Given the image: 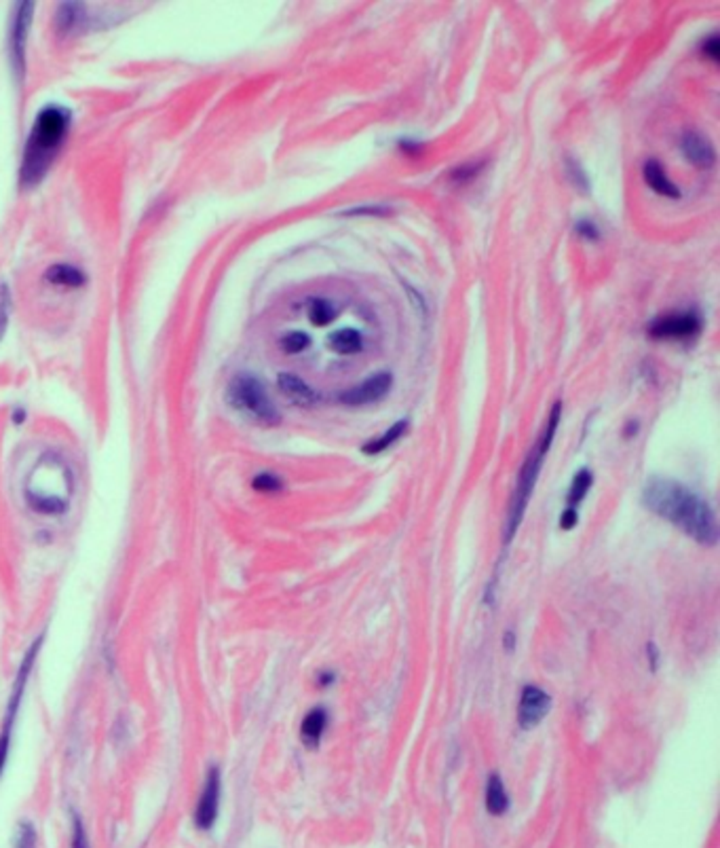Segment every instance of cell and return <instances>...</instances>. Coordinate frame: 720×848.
<instances>
[{"mask_svg":"<svg viewBox=\"0 0 720 848\" xmlns=\"http://www.w3.org/2000/svg\"><path fill=\"white\" fill-rule=\"evenodd\" d=\"M23 420H26V411H23V409L15 411V413H13V421H15V423H23Z\"/></svg>","mask_w":720,"mask_h":848,"instance_id":"e575fe53","label":"cell"},{"mask_svg":"<svg viewBox=\"0 0 720 848\" xmlns=\"http://www.w3.org/2000/svg\"><path fill=\"white\" fill-rule=\"evenodd\" d=\"M32 15H34V4L21 3L20 7H15L13 26H11V57H13L15 73H20L21 79H23V73H26V43H28V30H30V23H32Z\"/></svg>","mask_w":720,"mask_h":848,"instance_id":"9c48e42d","label":"cell"},{"mask_svg":"<svg viewBox=\"0 0 720 848\" xmlns=\"http://www.w3.org/2000/svg\"><path fill=\"white\" fill-rule=\"evenodd\" d=\"M45 280L53 286H62V288H81L87 284V275L82 273L79 267L74 264H53V267L47 269Z\"/></svg>","mask_w":720,"mask_h":848,"instance_id":"9a60e30c","label":"cell"},{"mask_svg":"<svg viewBox=\"0 0 720 848\" xmlns=\"http://www.w3.org/2000/svg\"><path fill=\"white\" fill-rule=\"evenodd\" d=\"M639 434V421H630L628 428H625V436H634Z\"/></svg>","mask_w":720,"mask_h":848,"instance_id":"836d02e7","label":"cell"},{"mask_svg":"<svg viewBox=\"0 0 720 848\" xmlns=\"http://www.w3.org/2000/svg\"><path fill=\"white\" fill-rule=\"evenodd\" d=\"M332 681H334V675H321V679H320L321 686H328V683H332Z\"/></svg>","mask_w":720,"mask_h":848,"instance_id":"8d00e7d4","label":"cell"},{"mask_svg":"<svg viewBox=\"0 0 720 848\" xmlns=\"http://www.w3.org/2000/svg\"><path fill=\"white\" fill-rule=\"evenodd\" d=\"M309 345H311V339H309V334H304V333H290L281 339V347L287 353H300V351H304Z\"/></svg>","mask_w":720,"mask_h":848,"instance_id":"cb8c5ba5","label":"cell"},{"mask_svg":"<svg viewBox=\"0 0 720 848\" xmlns=\"http://www.w3.org/2000/svg\"><path fill=\"white\" fill-rule=\"evenodd\" d=\"M482 168H484V163H469V166H460L457 169H452L450 178L454 182H460V185H463V182L474 180L476 176L482 172Z\"/></svg>","mask_w":720,"mask_h":848,"instance_id":"4316f807","label":"cell"},{"mask_svg":"<svg viewBox=\"0 0 720 848\" xmlns=\"http://www.w3.org/2000/svg\"><path fill=\"white\" fill-rule=\"evenodd\" d=\"M577 233H579L581 238L587 239V241H598L600 239L598 229H596L594 222H589V221L577 222Z\"/></svg>","mask_w":720,"mask_h":848,"instance_id":"f1b7e54d","label":"cell"},{"mask_svg":"<svg viewBox=\"0 0 720 848\" xmlns=\"http://www.w3.org/2000/svg\"><path fill=\"white\" fill-rule=\"evenodd\" d=\"M277 385H279L283 396L290 400V402L303 406V409H311V406H315L321 400L320 394L313 390L309 383L292 373H281L279 379H277Z\"/></svg>","mask_w":720,"mask_h":848,"instance_id":"7c38bea8","label":"cell"},{"mask_svg":"<svg viewBox=\"0 0 720 848\" xmlns=\"http://www.w3.org/2000/svg\"><path fill=\"white\" fill-rule=\"evenodd\" d=\"M393 385V376L391 373H376L374 376H370L368 381L359 383V385L351 387V390L340 394V402L349 404V406H364V404H372L379 402L389 394Z\"/></svg>","mask_w":720,"mask_h":848,"instance_id":"30bf717a","label":"cell"},{"mask_svg":"<svg viewBox=\"0 0 720 848\" xmlns=\"http://www.w3.org/2000/svg\"><path fill=\"white\" fill-rule=\"evenodd\" d=\"M566 174H569L570 182H572V185H575L577 188H579L581 193H587V191H589V180H587V176H586V172H583V168L579 166V163L572 161V159H569V161H566Z\"/></svg>","mask_w":720,"mask_h":848,"instance_id":"484cf974","label":"cell"},{"mask_svg":"<svg viewBox=\"0 0 720 848\" xmlns=\"http://www.w3.org/2000/svg\"><path fill=\"white\" fill-rule=\"evenodd\" d=\"M73 848H90V840H87L85 827H82L79 817H74L73 821Z\"/></svg>","mask_w":720,"mask_h":848,"instance_id":"83f0119b","label":"cell"},{"mask_svg":"<svg viewBox=\"0 0 720 848\" xmlns=\"http://www.w3.org/2000/svg\"><path fill=\"white\" fill-rule=\"evenodd\" d=\"M642 176H645V182L648 188H653L655 193L664 197H681V191L678 186L672 182L668 176H665V169L661 168L659 161H647L645 168H642Z\"/></svg>","mask_w":720,"mask_h":848,"instance_id":"5bb4252c","label":"cell"},{"mask_svg":"<svg viewBox=\"0 0 720 848\" xmlns=\"http://www.w3.org/2000/svg\"><path fill=\"white\" fill-rule=\"evenodd\" d=\"M330 350H334L336 353H345V356H351V353H357L364 347V339L362 334L353 328H340L334 334H330Z\"/></svg>","mask_w":720,"mask_h":848,"instance_id":"ac0fdd59","label":"cell"},{"mask_svg":"<svg viewBox=\"0 0 720 848\" xmlns=\"http://www.w3.org/2000/svg\"><path fill=\"white\" fill-rule=\"evenodd\" d=\"M642 504L701 546H714L718 541V523L712 506L681 482L655 476L645 485Z\"/></svg>","mask_w":720,"mask_h":848,"instance_id":"6da1fadb","label":"cell"},{"mask_svg":"<svg viewBox=\"0 0 720 848\" xmlns=\"http://www.w3.org/2000/svg\"><path fill=\"white\" fill-rule=\"evenodd\" d=\"M85 13L87 11L82 4H64V7L57 11V30L62 34L76 32V28L82 26Z\"/></svg>","mask_w":720,"mask_h":848,"instance_id":"ffe728a7","label":"cell"},{"mask_svg":"<svg viewBox=\"0 0 720 848\" xmlns=\"http://www.w3.org/2000/svg\"><path fill=\"white\" fill-rule=\"evenodd\" d=\"M11 317V292L7 284H0V343H3L4 333H7Z\"/></svg>","mask_w":720,"mask_h":848,"instance_id":"603a6c76","label":"cell"},{"mask_svg":"<svg viewBox=\"0 0 720 848\" xmlns=\"http://www.w3.org/2000/svg\"><path fill=\"white\" fill-rule=\"evenodd\" d=\"M70 127H73V113L66 106L47 104L37 115L23 146L20 166V185L23 188H34L45 180L53 161L66 144Z\"/></svg>","mask_w":720,"mask_h":848,"instance_id":"7a4b0ae2","label":"cell"},{"mask_svg":"<svg viewBox=\"0 0 720 848\" xmlns=\"http://www.w3.org/2000/svg\"><path fill=\"white\" fill-rule=\"evenodd\" d=\"M577 523H579V510L564 508L562 516H560V527H562L564 532H570V529L577 527Z\"/></svg>","mask_w":720,"mask_h":848,"instance_id":"f546056e","label":"cell"},{"mask_svg":"<svg viewBox=\"0 0 720 848\" xmlns=\"http://www.w3.org/2000/svg\"><path fill=\"white\" fill-rule=\"evenodd\" d=\"M252 487L256 489L258 493H279L283 489V480L277 474L261 472V474L253 476Z\"/></svg>","mask_w":720,"mask_h":848,"instance_id":"7402d4cb","label":"cell"},{"mask_svg":"<svg viewBox=\"0 0 720 848\" xmlns=\"http://www.w3.org/2000/svg\"><path fill=\"white\" fill-rule=\"evenodd\" d=\"M43 639H45V635H40V637H37V641H34V644L28 647L26 656H23L21 662H20V671H17L13 690H11L7 714H4L3 728H0V776H3L4 766H7V757H9V749H11V736H13V726H15L17 714H20L23 692H26L28 677H30L34 664H37V661H39V652H40V647H43Z\"/></svg>","mask_w":720,"mask_h":848,"instance_id":"277c9868","label":"cell"},{"mask_svg":"<svg viewBox=\"0 0 720 848\" xmlns=\"http://www.w3.org/2000/svg\"><path fill=\"white\" fill-rule=\"evenodd\" d=\"M647 652H648V661H651V669H657V661H659L657 645L648 644V645H647Z\"/></svg>","mask_w":720,"mask_h":848,"instance_id":"d6a6232c","label":"cell"},{"mask_svg":"<svg viewBox=\"0 0 720 848\" xmlns=\"http://www.w3.org/2000/svg\"><path fill=\"white\" fill-rule=\"evenodd\" d=\"M406 432H408V421L401 420L398 423H393V426L389 428L385 434L379 436V438H372L370 443H365L362 446V451L365 453V455H381V453L387 451L389 446L399 443V440L404 438Z\"/></svg>","mask_w":720,"mask_h":848,"instance_id":"e0dca14e","label":"cell"},{"mask_svg":"<svg viewBox=\"0 0 720 848\" xmlns=\"http://www.w3.org/2000/svg\"><path fill=\"white\" fill-rule=\"evenodd\" d=\"M345 214H347V216H357V214H364V216H372V214L385 216V214H391V210L385 208V205H365V208L349 210V212H345Z\"/></svg>","mask_w":720,"mask_h":848,"instance_id":"4dcf8cb0","label":"cell"},{"mask_svg":"<svg viewBox=\"0 0 720 848\" xmlns=\"http://www.w3.org/2000/svg\"><path fill=\"white\" fill-rule=\"evenodd\" d=\"M227 400L235 411L247 413L256 421L264 423V426H277L281 421L279 411L270 400L267 387L253 375H235L233 381L228 383Z\"/></svg>","mask_w":720,"mask_h":848,"instance_id":"3957f363","label":"cell"},{"mask_svg":"<svg viewBox=\"0 0 720 848\" xmlns=\"http://www.w3.org/2000/svg\"><path fill=\"white\" fill-rule=\"evenodd\" d=\"M592 485H594L592 472H589V470H586V468L579 470V472L575 474V479H572V482H570L569 498H566V508L579 510V504L587 498V493H589V489H592Z\"/></svg>","mask_w":720,"mask_h":848,"instance_id":"d6986e66","label":"cell"},{"mask_svg":"<svg viewBox=\"0 0 720 848\" xmlns=\"http://www.w3.org/2000/svg\"><path fill=\"white\" fill-rule=\"evenodd\" d=\"M552 709V697L539 686H524L518 705V723L522 730H533L545 720Z\"/></svg>","mask_w":720,"mask_h":848,"instance_id":"52a82bcc","label":"cell"},{"mask_svg":"<svg viewBox=\"0 0 720 848\" xmlns=\"http://www.w3.org/2000/svg\"><path fill=\"white\" fill-rule=\"evenodd\" d=\"M220 793H222L220 770H218L216 766H211L208 776H205L203 792H201L199 802H197V810H194V826H197L201 832H208V829L214 827V823L218 818V810H220Z\"/></svg>","mask_w":720,"mask_h":848,"instance_id":"8992f818","label":"cell"},{"mask_svg":"<svg viewBox=\"0 0 720 848\" xmlns=\"http://www.w3.org/2000/svg\"><path fill=\"white\" fill-rule=\"evenodd\" d=\"M486 810L494 817L505 815L510 810V793L499 774H491L486 783Z\"/></svg>","mask_w":720,"mask_h":848,"instance_id":"2e32d148","label":"cell"},{"mask_svg":"<svg viewBox=\"0 0 720 848\" xmlns=\"http://www.w3.org/2000/svg\"><path fill=\"white\" fill-rule=\"evenodd\" d=\"M701 331V320L698 314H674L655 320L648 326V334L655 339H690Z\"/></svg>","mask_w":720,"mask_h":848,"instance_id":"ba28073f","label":"cell"},{"mask_svg":"<svg viewBox=\"0 0 720 848\" xmlns=\"http://www.w3.org/2000/svg\"><path fill=\"white\" fill-rule=\"evenodd\" d=\"M326 726H328V711L321 709V706L311 709L303 720V726H300V739H303V743L309 747V749H317L321 743L323 732H326Z\"/></svg>","mask_w":720,"mask_h":848,"instance_id":"4fadbf2b","label":"cell"},{"mask_svg":"<svg viewBox=\"0 0 720 848\" xmlns=\"http://www.w3.org/2000/svg\"><path fill=\"white\" fill-rule=\"evenodd\" d=\"M701 51H704L706 57H710V60L716 62V60H718V53H720V49H718V37H710V39H707L706 43H704V47H701Z\"/></svg>","mask_w":720,"mask_h":848,"instance_id":"1f68e13d","label":"cell"},{"mask_svg":"<svg viewBox=\"0 0 720 848\" xmlns=\"http://www.w3.org/2000/svg\"><path fill=\"white\" fill-rule=\"evenodd\" d=\"M505 647H507V650H511V647H513V633L511 631L505 635Z\"/></svg>","mask_w":720,"mask_h":848,"instance_id":"d590c367","label":"cell"},{"mask_svg":"<svg viewBox=\"0 0 720 848\" xmlns=\"http://www.w3.org/2000/svg\"><path fill=\"white\" fill-rule=\"evenodd\" d=\"M15 848H37V829H34L32 823H28V821L20 823V827H17Z\"/></svg>","mask_w":720,"mask_h":848,"instance_id":"d4e9b609","label":"cell"},{"mask_svg":"<svg viewBox=\"0 0 720 848\" xmlns=\"http://www.w3.org/2000/svg\"><path fill=\"white\" fill-rule=\"evenodd\" d=\"M545 455L547 453L536 445L535 449L530 451L527 462H524L520 474H518L516 489H513V496L510 502V518H507V533H505L507 541H511V538L522 525V518L524 515H527L528 502H530V498H533L536 480H539V472H541L543 459H545Z\"/></svg>","mask_w":720,"mask_h":848,"instance_id":"5b68a950","label":"cell"},{"mask_svg":"<svg viewBox=\"0 0 720 848\" xmlns=\"http://www.w3.org/2000/svg\"><path fill=\"white\" fill-rule=\"evenodd\" d=\"M681 149L684 152V157H687L693 166L707 169L716 163V151H714V144L706 138V135H701L698 132L684 134L681 140Z\"/></svg>","mask_w":720,"mask_h":848,"instance_id":"8fae6325","label":"cell"},{"mask_svg":"<svg viewBox=\"0 0 720 848\" xmlns=\"http://www.w3.org/2000/svg\"><path fill=\"white\" fill-rule=\"evenodd\" d=\"M334 317H336V309L330 300H323V299L313 300L309 307L311 324H315V326H326V324L330 320H334Z\"/></svg>","mask_w":720,"mask_h":848,"instance_id":"44dd1931","label":"cell"}]
</instances>
